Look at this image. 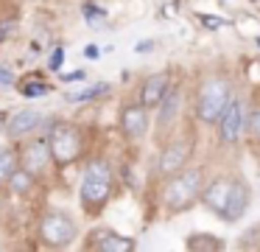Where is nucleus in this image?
<instances>
[{
  "instance_id": "obj_1",
  "label": "nucleus",
  "mask_w": 260,
  "mask_h": 252,
  "mask_svg": "<svg viewBox=\"0 0 260 252\" xmlns=\"http://www.w3.org/2000/svg\"><path fill=\"white\" fill-rule=\"evenodd\" d=\"M112 196V168L104 160H92L81 174L79 185V199L87 216H98L104 210V205Z\"/></svg>"
},
{
  "instance_id": "obj_2",
  "label": "nucleus",
  "mask_w": 260,
  "mask_h": 252,
  "mask_svg": "<svg viewBox=\"0 0 260 252\" xmlns=\"http://www.w3.org/2000/svg\"><path fill=\"white\" fill-rule=\"evenodd\" d=\"M202 168H182V171L171 174V179L162 188V202L171 213H182L187 207L196 205V199H202Z\"/></svg>"
},
{
  "instance_id": "obj_3",
  "label": "nucleus",
  "mask_w": 260,
  "mask_h": 252,
  "mask_svg": "<svg viewBox=\"0 0 260 252\" xmlns=\"http://www.w3.org/2000/svg\"><path fill=\"white\" fill-rule=\"evenodd\" d=\"M37 235H40V244L48 249H64L79 238V224L62 207H51L40 216L37 224Z\"/></svg>"
},
{
  "instance_id": "obj_4",
  "label": "nucleus",
  "mask_w": 260,
  "mask_h": 252,
  "mask_svg": "<svg viewBox=\"0 0 260 252\" xmlns=\"http://www.w3.org/2000/svg\"><path fill=\"white\" fill-rule=\"evenodd\" d=\"M48 143H51L53 165H59V168L73 165L81 157V151H84V140H81L79 126L68 121H59L48 126Z\"/></svg>"
},
{
  "instance_id": "obj_5",
  "label": "nucleus",
  "mask_w": 260,
  "mask_h": 252,
  "mask_svg": "<svg viewBox=\"0 0 260 252\" xmlns=\"http://www.w3.org/2000/svg\"><path fill=\"white\" fill-rule=\"evenodd\" d=\"M232 101V87L226 78L221 76H213L202 84V93H199V104H196V112H199V121L202 123H218L224 109L230 106Z\"/></svg>"
},
{
  "instance_id": "obj_6",
  "label": "nucleus",
  "mask_w": 260,
  "mask_h": 252,
  "mask_svg": "<svg viewBox=\"0 0 260 252\" xmlns=\"http://www.w3.org/2000/svg\"><path fill=\"white\" fill-rule=\"evenodd\" d=\"M45 126H48L45 112L25 106V109H20V112H14V115H9L6 129H3V132H6V137L12 140V143H23V140H28V137H34V134H40Z\"/></svg>"
},
{
  "instance_id": "obj_7",
  "label": "nucleus",
  "mask_w": 260,
  "mask_h": 252,
  "mask_svg": "<svg viewBox=\"0 0 260 252\" xmlns=\"http://www.w3.org/2000/svg\"><path fill=\"white\" fill-rule=\"evenodd\" d=\"M53 165V154H51V143L48 137H28L20 146V168L31 171L37 179L45 177Z\"/></svg>"
},
{
  "instance_id": "obj_8",
  "label": "nucleus",
  "mask_w": 260,
  "mask_h": 252,
  "mask_svg": "<svg viewBox=\"0 0 260 252\" xmlns=\"http://www.w3.org/2000/svg\"><path fill=\"white\" fill-rule=\"evenodd\" d=\"M190 154H193L190 140H174V143H168L159 151V160H157L159 174H162V177H171V174L182 171V168L187 165V160H190Z\"/></svg>"
},
{
  "instance_id": "obj_9",
  "label": "nucleus",
  "mask_w": 260,
  "mask_h": 252,
  "mask_svg": "<svg viewBox=\"0 0 260 252\" xmlns=\"http://www.w3.org/2000/svg\"><path fill=\"white\" fill-rule=\"evenodd\" d=\"M120 132L129 140H140L148 132V106H143L140 101L126 104L123 112H120Z\"/></svg>"
},
{
  "instance_id": "obj_10",
  "label": "nucleus",
  "mask_w": 260,
  "mask_h": 252,
  "mask_svg": "<svg viewBox=\"0 0 260 252\" xmlns=\"http://www.w3.org/2000/svg\"><path fill=\"white\" fill-rule=\"evenodd\" d=\"M243 118H246V115H243L241 101L232 98V101H230V106L224 109V115H221V121H218L221 143H226V146L238 143V137H241V132H243Z\"/></svg>"
},
{
  "instance_id": "obj_11",
  "label": "nucleus",
  "mask_w": 260,
  "mask_h": 252,
  "mask_svg": "<svg viewBox=\"0 0 260 252\" xmlns=\"http://www.w3.org/2000/svg\"><path fill=\"white\" fill-rule=\"evenodd\" d=\"M230 190H232V179L218 177V179H213L210 185H204V188H202V202H204V205H207L213 213L224 216L226 199H230Z\"/></svg>"
},
{
  "instance_id": "obj_12",
  "label": "nucleus",
  "mask_w": 260,
  "mask_h": 252,
  "mask_svg": "<svg viewBox=\"0 0 260 252\" xmlns=\"http://www.w3.org/2000/svg\"><path fill=\"white\" fill-rule=\"evenodd\" d=\"M168 76L165 73H154V76H148L146 81H143L140 87V104L148 106V109H154V106H159V101L165 98V93H168Z\"/></svg>"
},
{
  "instance_id": "obj_13",
  "label": "nucleus",
  "mask_w": 260,
  "mask_h": 252,
  "mask_svg": "<svg viewBox=\"0 0 260 252\" xmlns=\"http://www.w3.org/2000/svg\"><path fill=\"white\" fill-rule=\"evenodd\" d=\"M249 207V188L246 182L241 179H232V190H230V199H226V210H224V221H238V218L246 213Z\"/></svg>"
},
{
  "instance_id": "obj_14",
  "label": "nucleus",
  "mask_w": 260,
  "mask_h": 252,
  "mask_svg": "<svg viewBox=\"0 0 260 252\" xmlns=\"http://www.w3.org/2000/svg\"><path fill=\"white\" fill-rule=\"evenodd\" d=\"M179 106H182V93L176 87H168L165 98L159 101V115H157V126L159 132H165L168 126H174L176 115H179Z\"/></svg>"
},
{
  "instance_id": "obj_15",
  "label": "nucleus",
  "mask_w": 260,
  "mask_h": 252,
  "mask_svg": "<svg viewBox=\"0 0 260 252\" xmlns=\"http://www.w3.org/2000/svg\"><path fill=\"white\" fill-rule=\"evenodd\" d=\"M98 238L92 241V249H101V252H132L135 249V241L132 238H126V235H118V233H112V230H101V233H95Z\"/></svg>"
},
{
  "instance_id": "obj_16",
  "label": "nucleus",
  "mask_w": 260,
  "mask_h": 252,
  "mask_svg": "<svg viewBox=\"0 0 260 252\" xmlns=\"http://www.w3.org/2000/svg\"><path fill=\"white\" fill-rule=\"evenodd\" d=\"M37 182H40V179H37L31 171H25V168H17V171L9 177L6 188H9V193H14V196H25V193H31V190H34Z\"/></svg>"
},
{
  "instance_id": "obj_17",
  "label": "nucleus",
  "mask_w": 260,
  "mask_h": 252,
  "mask_svg": "<svg viewBox=\"0 0 260 252\" xmlns=\"http://www.w3.org/2000/svg\"><path fill=\"white\" fill-rule=\"evenodd\" d=\"M20 168V149L0 146V185H6L9 177Z\"/></svg>"
},
{
  "instance_id": "obj_18",
  "label": "nucleus",
  "mask_w": 260,
  "mask_h": 252,
  "mask_svg": "<svg viewBox=\"0 0 260 252\" xmlns=\"http://www.w3.org/2000/svg\"><path fill=\"white\" fill-rule=\"evenodd\" d=\"M107 93H109V84L98 81V84H90V87L79 90V93H68L64 101H68V104H90V101L101 98V95H107Z\"/></svg>"
},
{
  "instance_id": "obj_19",
  "label": "nucleus",
  "mask_w": 260,
  "mask_h": 252,
  "mask_svg": "<svg viewBox=\"0 0 260 252\" xmlns=\"http://www.w3.org/2000/svg\"><path fill=\"white\" fill-rule=\"evenodd\" d=\"M221 241L213 238V235H190L187 238V249H202V252H213V249H221Z\"/></svg>"
},
{
  "instance_id": "obj_20",
  "label": "nucleus",
  "mask_w": 260,
  "mask_h": 252,
  "mask_svg": "<svg viewBox=\"0 0 260 252\" xmlns=\"http://www.w3.org/2000/svg\"><path fill=\"white\" fill-rule=\"evenodd\" d=\"M243 129L249 132V137L260 140V106H254V109L243 118Z\"/></svg>"
},
{
  "instance_id": "obj_21",
  "label": "nucleus",
  "mask_w": 260,
  "mask_h": 252,
  "mask_svg": "<svg viewBox=\"0 0 260 252\" xmlns=\"http://www.w3.org/2000/svg\"><path fill=\"white\" fill-rule=\"evenodd\" d=\"M84 20L87 22H95V20H107V11L95 3H84Z\"/></svg>"
},
{
  "instance_id": "obj_22",
  "label": "nucleus",
  "mask_w": 260,
  "mask_h": 252,
  "mask_svg": "<svg viewBox=\"0 0 260 252\" xmlns=\"http://www.w3.org/2000/svg\"><path fill=\"white\" fill-rule=\"evenodd\" d=\"M12 87H17V78H14V73L0 62V90H12Z\"/></svg>"
},
{
  "instance_id": "obj_23",
  "label": "nucleus",
  "mask_w": 260,
  "mask_h": 252,
  "mask_svg": "<svg viewBox=\"0 0 260 252\" xmlns=\"http://www.w3.org/2000/svg\"><path fill=\"white\" fill-rule=\"evenodd\" d=\"M20 93L25 98H37V95H48V84H28V87H20Z\"/></svg>"
},
{
  "instance_id": "obj_24",
  "label": "nucleus",
  "mask_w": 260,
  "mask_h": 252,
  "mask_svg": "<svg viewBox=\"0 0 260 252\" xmlns=\"http://www.w3.org/2000/svg\"><path fill=\"white\" fill-rule=\"evenodd\" d=\"M14 31H17V20H14V17H12V20H3V22H0V42H6Z\"/></svg>"
},
{
  "instance_id": "obj_25",
  "label": "nucleus",
  "mask_w": 260,
  "mask_h": 252,
  "mask_svg": "<svg viewBox=\"0 0 260 252\" xmlns=\"http://www.w3.org/2000/svg\"><path fill=\"white\" fill-rule=\"evenodd\" d=\"M62 62H64V48H53L48 67H51V70H59V67H62Z\"/></svg>"
},
{
  "instance_id": "obj_26",
  "label": "nucleus",
  "mask_w": 260,
  "mask_h": 252,
  "mask_svg": "<svg viewBox=\"0 0 260 252\" xmlns=\"http://www.w3.org/2000/svg\"><path fill=\"white\" fill-rule=\"evenodd\" d=\"M87 73L84 70H70V73H62V81L64 84H76V81H84Z\"/></svg>"
},
{
  "instance_id": "obj_27",
  "label": "nucleus",
  "mask_w": 260,
  "mask_h": 252,
  "mask_svg": "<svg viewBox=\"0 0 260 252\" xmlns=\"http://www.w3.org/2000/svg\"><path fill=\"white\" fill-rule=\"evenodd\" d=\"M202 22H204L207 28H221V25H226V22L218 20V17H202Z\"/></svg>"
},
{
  "instance_id": "obj_28",
  "label": "nucleus",
  "mask_w": 260,
  "mask_h": 252,
  "mask_svg": "<svg viewBox=\"0 0 260 252\" xmlns=\"http://www.w3.org/2000/svg\"><path fill=\"white\" fill-rule=\"evenodd\" d=\"M98 53H101V48H98V45H87V48H84V56H87V59H92V62L98 59Z\"/></svg>"
},
{
  "instance_id": "obj_29",
  "label": "nucleus",
  "mask_w": 260,
  "mask_h": 252,
  "mask_svg": "<svg viewBox=\"0 0 260 252\" xmlns=\"http://www.w3.org/2000/svg\"><path fill=\"white\" fill-rule=\"evenodd\" d=\"M6 121H9V115L6 112H0V129H6Z\"/></svg>"
},
{
  "instance_id": "obj_30",
  "label": "nucleus",
  "mask_w": 260,
  "mask_h": 252,
  "mask_svg": "<svg viewBox=\"0 0 260 252\" xmlns=\"http://www.w3.org/2000/svg\"><path fill=\"white\" fill-rule=\"evenodd\" d=\"M252 3H254V6H260V0H252Z\"/></svg>"
}]
</instances>
